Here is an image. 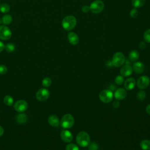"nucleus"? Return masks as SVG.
<instances>
[{
  "label": "nucleus",
  "mask_w": 150,
  "mask_h": 150,
  "mask_svg": "<svg viewBox=\"0 0 150 150\" xmlns=\"http://www.w3.org/2000/svg\"><path fill=\"white\" fill-rule=\"evenodd\" d=\"M77 20L73 15H68L64 17L62 21V25L64 29L71 30L74 28L76 25Z\"/></svg>",
  "instance_id": "nucleus-1"
},
{
  "label": "nucleus",
  "mask_w": 150,
  "mask_h": 150,
  "mask_svg": "<svg viewBox=\"0 0 150 150\" xmlns=\"http://www.w3.org/2000/svg\"><path fill=\"white\" fill-rule=\"evenodd\" d=\"M76 142L80 146L86 147L90 143V135L87 132L81 131L76 136Z\"/></svg>",
  "instance_id": "nucleus-2"
},
{
  "label": "nucleus",
  "mask_w": 150,
  "mask_h": 150,
  "mask_svg": "<svg viewBox=\"0 0 150 150\" xmlns=\"http://www.w3.org/2000/svg\"><path fill=\"white\" fill-rule=\"evenodd\" d=\"M74 123V118L70 114H66L62 118L60 124L61 126L65 129L71 128Z\"/></svg>",
  "instance_id": "nucleus-3"
},
{
  "label": "nucleus",
  "mask_w": 150,
  "mask_h": 150,
  "mask_svg": "<svg viewBox=\"0 0 150 150\" xmlns=\"http://www.w3.org/2000/svg\"><path fill=\"white\" fill-rule=\"evenodd\" d=\"M125 62L124 54L120 52H116L114 54L112 58V64L115 67L121 66Z\"/></svg>",
  "instance_id": "nucleus-4"
},
{
  "label": "nucleus",
  "mask_w": 150,
  "mask_h": 150,
  "mask_svg": "<svg viewBox=\"0 0 150 150\" xmlns=\"http://www.w3.org/2000/svg\"><path fill=\"white\" fill-rule=\"evenodd\" d=\"M114 94L112 93V91H111L109 89L103 90L99 93L100 100L104 103H108L111 101L112 100Z\"/></svg>",
  "instance_id": "nucleus-5"
},
{
  "label": "nucleus",
  "mask_w": 150,
  "mask_h": 150,
  "mask_svg": "<svg viewBox=\"0 0 150 150\" xmlns=\"http://www.w3.org/2000/svg\"><path fill=\"white\" fill-rule=\"evenodd\" d=\"M104 2L101 0H96L93 1L90 5V11L95 14L100 13L104 9Z\"/></svg>",
  "instance_id": "nucleus-6"
},
{
  "label": "nucleus",
  "mask_w": 150,
  "mask_h": 150,
  "mask_svg": "<svg viewBox=\"0 0 150 150\" xmlns=\"http://www.w3.org/2000/svg\"><path fill=\"white\" fill-rule=\"evenodd\" d=\"M12 32L11 29L6 25L0 26V39L7 40L11 38Z\"/></svg>",
  "instance_id": "nucleus-7"
},
{
  "label": "nucleus",
  "mask_w": 150,
  "mask_h": 150,
  "mask_svg": "<svg viewBox=\"0 0 150 150\" xmlns=\"http://www.w3.org/2000/svg\"><path fill=\"white\" fill-rule=\"evenodd\" d=\"M150 83V79L147 76H142L139 77L137 81V86L140 89L147 88Z\"/></svg>",
  "instance_id": "nucleus-8"
},
{
  "label": "nucleus",
  "mask_w": 150,
  "mask_h": 150,
  "mask_svg": "<svg viewBox=\"0 0 150 150\" xmlns=\"http://www.w3.org/2000/svg\"><path fill=\"white\" fill-rule=\"evenodd\" d=\"M49 91L45 88L39 89L36 93V98L40 101H46L49 98Z\"/></svg>",
  "instance_id": "nucleus-9"
},
{
  "label": "nucleus",
  "mask_w": 150,
  "mask_h": 150,
  "mask_svg": "<svg viewBox=\"0 0 150 150\" xmlns=\"http://www.w3.org/2000/svg\"><path fill=\"white\" fill-rule=\"evenodd\" d=\"M14 108L15 110L19 112H22L25 111L28 108V104L27 102L23 100H20L17 101L14 104Z\"/></svg>",
  "instance_id": "nucleus-10"
},
{
  "label": "nucleus",
  "mask_w": 150,
  "mask_h": 150,
  "mask_svg": "<svg viewBox=\"0 0 150 150\" xmlns=\"http://www.w3.org/2000/svg\"><path fill=\"white\" fill-rule=\"evenodd\" d=\"M61 139L65 142L69 143L71 142L73 140V137L71 132L67 129H63L60 133Z\"/></svg>",
  "instance_id": "nucleus-11"
},
{
  "label": "nucleus",
  "mask_w": 150,
  "mask_h": 150,
  "mask_svg": "<svg viewBox=\"0 0 150 150\" xmlns=\"http://www.w3.org/2000/svg\"><path fill=\"white\" fill-rule=\"evenodd\" d=\"M127 95L126 90L123 88H119L117 89L114 94V97L117 100H122L124 99Z\"/></svg>",
  "instance_id": "nucleus-12"
},
{
  "label": "nucleus",
  "mask_w": 150,
  "mask_h": 150,
  "mask_svg": "<svg viewBox=\"0 0 150 150\" xmlns=\"http://www.w3.org/2000/svg\"><path fill=\"white\" fill-rule=\"evenodd\" d=\"M133 71L132 67L129 64L123 66L120 69V73L123 77H127L130 76Z\"/></svg>",
  "instance_id": "nucleus-13"
},
{
  "label": "nucleus",
  "mask_w": 150,
  "mask_h": 150,
  "mask_svg": "<svg viewBox=\"0 0 150 150\" xmlns=\"http://www.w3.org/2000/svg\"><path fill=\"white\" fill-rule=\"evenodd\" d=\"M133 70L137 74H141L145 70L144 64L141 62H135L132 66Z\"/></svg>",
  "instance_id": "nucleus-14"
},
{
  "label": "nucleus",
  "mask_w": 150,
  "mask_h": 150,
  "mask_svg": "<svg viewBox=\"0 0 150 150\" xmlns=\"http://www.w3.org/2000/svg\"><path fill=\"white\" fill-rule=\"evenodd\" d=\"M67 39L69 43L73 45H77L79 42V38L78 35L73 32H69L67 35Z\"/></svg>",
  "instance_id": "nucleus-15"
},
{
  "label": "nucleus",
  "mask_w": 150,
  "mask_h": 150,
  "mask_svg": "<svg viewBox=\"0 0 150 150\" xmlns=\"http://www.w3.org/2000/svg\"><path fill=\"white\" fill-rule=\"evenodd\" d=\"M136 84L135 80L132 77H129L124 81V87L128 90H132Z\"/></svg>",
  "instance_id": "nucleus-16"
},
{
  "label": "nucleus",
  "mask_w": 150,
  "mask_h": 150,
  "mask_svg": "<svg viewBox=\"0 0 150 150\" xmlns=\"http://www.w3.org/2000/svg\"><path fill=\"white\" fill-rule=\"evenodd\" d=\"M48 122L51 126L54 127H57L59 125V119L55 115H50L48 118Z\"/></svg>",
  "instance_id": "nucleus-17"
},
{
  "label": "nucleus",
  "mask_w": 150,
  "mask_h": 150,
  "mask_svg": "<svg viewBox=\"0 0 150 150\" xmlns=\"http://www.w3.org/2000/svg\"><path fill=\"white\" fill-rule=\"evenodd\" d=\"M139 57V54L136 50H131L129 53V59L132 62H137Z\"/></svg>",
  "instance_id": "nucleus-18"
},
{
  "label": "nucleus",
  "mask_w": 150,
  "mask_h": 150,
  "mask_svg": "<svg viewBox=\"0 0 150 150\" xmlns=\"http://www.w3.org/2000/svg\"><path fill=\"white\" fill-rule=\"evenodd\" d=\"M28 120V117L25 114H19L16 117V121L19 124H24Z\"/></svg>",
  "instance_id": "nucleus-19"
},
{
  "label": "nucleus",
  "mask_w": 150,
  "mask_h": 150,
  "mask_svg": "<svg viewBox=\"0 0 150 150\" xmlns=\"http://www.w3.org/2000/svg\"><path fill=\"white\" fill-rule=\"evenodd\" d=\"M140 147L143 150L150 149V140L144 139L140 142Z\"/></svg>",
  "instance_id": "nucleus-20"
},
{
  "label": "nucleus",
  "mask_w": 150,
  "mask_h": 150,
  "mask_svg": "<svg viewBox=\"0 0 150 150\" xmlns=\"http://www.w3.org/2000/svg\"><path fill=\"white\" fill-rule=\"evenodd\" d=\"M2 23L4 25H9L12 21V17L9 14H6L3 16L2 18Z\"/></svg>",
  "instance_id": "nucleus-21"
},
{
  "label": "nucleus",
  "mask_w": 150,
  "mask_h": 150,
  "mask_svg": "<svg viewBox=\"0 0 150 150\" xmlns=\"http://www.w3.org/2000/svg\"><path fill=\"white\" fill-rule=\"evenodd\" d=\"M145 2V0H132V5L135 8H141Z\"/></svg>",
  "instance_id": "nucleus-22"
},
{
  "label": "nucleus",
  "mask_w": 150,
  "mask_h": 150,
  "mask_svg": "<svg viewBox=\"0 0 150 150\" xmlns=\"http://www.w3.org/2000/svg\"><path fill=\"white\" fill-rule=\"evenodd\" d=\"M4 103L7 106H11L13 103V99L11 96H6L4 98Z\"/></svg>",
  "instance_id": "nucleus-23"
},
{
  "label": "nucleus",
  "mask_w": 150,
  "mask_h": 150,
  "mask_svg": "<svg viewBox=\"0 0 150 150\" xmlns=\"http://www.w3.org/2000/svg\"><path fill=\"white\" fill-rule=\"evenodd\" d=\"M15 45L12 43H8L5 45V50L8 53H12L15 50Z\"/></svg>",
  "instance_id": "nucleus-24"
},
{
  "label": "nucleus",
  "mask_w": 150,
  "mask_h": 150,
  "mask_svg": "<svg viewBox=\"0 0 150 150\" xmlns=\"http://www.w3.org/2000/svg\"><path fill=\"white\" fill-rule=\"evenodd\" d=\"M10 6L8 4H2L0 5V11L3 13H6L10 11Z\"/></svg>",
  "instance_id": "nucleus-25"
},
{
  "label": "nucleus",
  "mask_w": 150,
  "mask_h": 150,
  "mask_svg": "<svg viewBox=\"0 0 150 150\" xmlns=\"http://www.w3.org/2000/svg\"><path fill=\"white\" fill-rule=\"evenodd\" d=\"M146 97V93L143 90H140L137 93V98L139 101H143Z\"/></svg>",
  "instance_id": "nucleus-26"
},
{
  "label": "nucleus",
  "mask_w": 150,
  "mask_h": 150,
  "mask_svg": "<svg viewBox=\"0 0 150 150\" xmlns=\"http://www.w3.org/2000/svg\"><path fill=\"white\" fill-rule=\"evenodd\" d=\"M52 79L49 77H45L42 80V85L45 87H48L52 84Z\"/></svg>",
  "instance_id": "nucleus-27"
},
{
  "label": "nucleus",
  "mask_w": 150,
  "mask_h": 150,
  "mask_svg": "<svg viewBox=\"0 0 150 150\" xmlns=\"http://www.w3.org/2000/svg\"><path fill=\"white\" fill-rule=\"evenodd\" d=\"M66 150H79V148L76 144L70 143L66 145Z\"/></svg>",
  "instance_id": "nucleus-28"
},
{
  "label": "nucleus",
  "mask_w": 150,
  "mask_h": 150,
  "mask_svg": "<svg viewBox=\"0 0 150 150\" xmlns=\"http://www.w3.org/2000/svg\"><path fill=\"white\" fill-rule=\"evenodd\" d=\"M124 77L121 75H118L115 78V83L117 85H121L124 83Z\"/></svg>",
  "instance_id": "nucleus-29"
},
{
  "label": "nucleus",
  "mask_w": 150,
  "mask_h": 150,
  "mask_svg": "<svg viewBox=\"0 0 150 150\" xmlns=\"http://www.w3.org/2000/svg\"><path fill=\"white\" fill-rule=\"evenodd\" d=\"M144 39L147 43H150V29H147L144 33Z\"/></svg>",
  "instance_id": "nucleus-30"
},
{
  "label": "nucleus",
  "mask_w": 150,
  "mask_h": 150,
  "mask_svg": "<svg viewBox=\"0 0 150 150\" xmlns=\"http://www.w3.org/2000/svg\"><path fill=\"white\" fill-rule=\"evenodd\" d=\"M88 146V150H98V145L96 142H91L90 144Z\"/></svg>",
  "instance_id": "nucleus-31"
},
{
  "label": "nucleus",
  "mask_w": 150,
  "mask_h": 150,
  "mask_svg": "<svg viewBox=\"0 0 150 150\" xmlns=\"http://www.w3.org/2000/svg\"><path fill=\"white\" fill-rule=\"evenodd\" d=\"M129 15H130V16H131V18H136V17L138 16V10H137L136 8H134V9H132L130 11Z\"/></svg>",
  "instance_id": "nucleus-32"
},
{
  "label": "nucleus",
  "mask_w": 150,
  "mask_h": 150,
  "mask_svg": "<svg viewBox=\"0 0 150 150\" xmlns=\"http://www.w3.org/2000/svg\"><path fill=\"white\" fill-rule=\"evenodd\" d=\"M7 67L4 64L0 65V74H5L7 72Z\"/></svg>",
  "instance_id": "nucleus-33"
},
{
  "label": "nucleus",
  "mask_w": 150,
  "mask_h": 150,
  "mask_svg": "<svg viewBox=\"0 0 150 150\" xmlns=\"http://www.w3.org/2000/svg\"><path fill=\"white\" fill-rule=\"evenodd\" d=\"M81 11L84 13H87L90 11V8L87 5H83L81 8Z\"/></svg>",
  "instance_id": "nucleus-34"
},
{
  "label": "nucleus",
  "mask_w": 150,
  "mask_h": 150,
  "mask_svg": "<svg viewBox=\"0 0 150 150\" xmlns=\"http://www.w3.org/2000/svg\"><path fill=\"white\" fill-rule=\"evenodd\" d=\"M120 106V102L117 100L116 101H114L113 103H112V107L115 108H118Z\"/></svg>",
  "instance_id": "nucleus-35"
},
{
  "label": "nucleus",
  "mask_w": 150,
  "mask_h": 150,
  "mask_svg": "<svg viewBox=\"0 0 150 150\" xmlns=\"http://www.w3.org/2000/svg\"><path fill=\"white\" fill-rule=\"evenodd\" d=\"M139 47L141 49H144L146 48V43L144 42H141L139 44Z\"/></svg>",
  "instance_id": "nucleus-36"
},
{
  "label": "nucleus",
  "mask_w": 150,
  "mask_h": 150,
  "mask_svg": "<svg viewBox=\"0 0 150 150\" xmlns=\"http://www.w3.org/2000/svg\"><path fill=\"white\" fill-rule=\"evenodd\" d=\"M5 49V45L1 41H0V53Z\"/></svg>",
  "instance_id": "nucleus-37"
},
{
  "label": "nucleus",
  "mask_w": 150,
  "mask_h": 150,
  "mask_svg": "<svg viewBox=\"0 0 150 150\" xmlns=\"http://www.w3.org/2000/svg\"><path fill=\"white\" fill-rule=\"evenodd\" d=\"M115 88H116V86H115V85L112 84H110V86L108 87V89H109L110 90H111V91H114V90L115 89Z\"/></svg>",
  "instance_id": "nucleus-38"
},
{
  "label": "nucleus",
  "mask_w": 150,
  "mask_h": 150,
  "mask_svg": "<svg viewBox=\"0 0 150 150\" xmlns=\"http://www.w3.org/2000/svg\"><path fill=\"white\" fill-rule=\"evenodd\" d=\"M146 112L150 115V104H148L146 107Z\"/></svg>",
  "instance_id": "nucleus-39"
},
{
  "label": "nucleus",
  "mask_w": 150,
  "mask_h": 150,
  "mask_svg": "<svg viewBox=\"0 0 150 150\" xmlns=\"http://www.w3.org/2000/svg\"><path fill=\"white\" fill-rule=\"evenodd\" d=\"M4 132V128H2V127H1V126L0 125V137H1V136H2V135H3Z\"/></svg>",
  "instance_id": "nucleus-40"
},
{
  "label": "nucleus",
  "mask_w": 150,
  "mask_h": 150,
  "mask_svg": "<svg viewBox=\"0 0 150 150\" xmlns=\"http://www.w3.org/2000/svg\"><path fill=\"white\" fill-rule=\"evenodd\" d=\"M1 23H2V19L0 18V25H1Z\"/></svg>",
  "instance_id": "nucleus-41"
},
{
  "label": "nucleus",
  "mask_w": 150,
  "mask_h": 150,
  "mask_svg": "<svg viewBox=\"0 0 150 150\" xmlns=\"http://www.w3.org/2000/svg\"><path fill=\"white\" fill-rule=\"evenodd\" d=\"M0 2H1V0H0Z\"/></svg>",
  "instance_id": "nucleus-42"
}]
</instances>
